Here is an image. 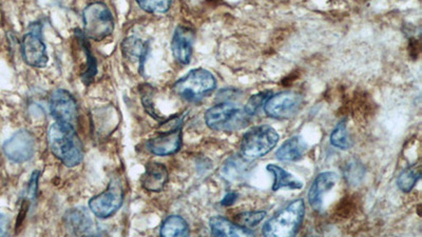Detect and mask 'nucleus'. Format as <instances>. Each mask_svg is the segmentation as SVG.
Listing matches in <instances>:
<instances>
[{
  "instance_id": "0eeeda50",
  "label": "nucleus",
  "mask_w": 422,
  "mask_h": 237,
  "mask_svg": "<svg viewBox=\"0 0 422 237\" xmlns=\"http://www.w3.org/2000/svg\"><path fill=\"white\" fill-rule=\"evenodd\" d=\"M184 115L175 116L165 120L166 130L147 143V148L151 153L157 156H168L177 153L182 147V124Z\"/></svg>"
},
{
  "instance_id": "a878e982",
  "label": "nucleus",
  "mask_w": 422,
  "mask_h": 237,
  "mask_svg": "<svg viewBox=\"0 0 422 237\" xmlns=\"http://www.w3.org/2000/svg\"><path fill=\"white\" fill-rule=\"evenodd\" d=\"M138 7L147 13L164 14L169 11L173 0H136Z\"/></svg>"
},
{
  "instance_id": "412c9836",
  "label": "nucleus",
  "mask_w": 422,
  "mask_h": 237,
  "mask_svg": "<svg viewBox=\"0 0 422 237\" xmlns=\"http://www.w3.org/2000/svg\"><path fill=\"white\" fill-rule=\"evenodd\" d=\"M68 228L76 235L87 234L90 232L92 220L84 209L70 210L65 216Z\"/></svg>"
},
{
  "instance_id": "20e7f679",
  "label": "nucleus",
  "mask_w": 422,
  "mask_h": 237,
  "mask_svg": "<svg viewBox=\"0 0 422 237\" xmlns=\"http://www.w3.org/2000/svg\"><path fill=\"white\" fill-rule=\"evenodd\" d=\"M205 122L211 130L235 132L249 124L250 117L244 109L225 101L209 108L205 113Z\"/></svg>"
},
{
  "instance_id": "c756f323",
  "label": "nucleus",
  "mask_w": 422,
  "mask_h": 237,
  "mask_svg": "<svg viewBox=\"0 0 422 237\" xmlns=\"http://www.w3.org/2000/svg\"><path fill=\"white\" fill-rule=\"evenodd\" d=\"M38 171H34L31 175L30 182H29L28 186V196L31 201H34L37 196V192H38V180H39Z\"/></svg>"
},
{
  "instance_id": "dca6fc26",
  "label": "nucleus",
  "mask_w": 422,
  "mask_h": 237,
  "mask_svg": "<svg viewBox=\"0 0 422 237\" xmlns=\"http://www.w3.org/2000/svg\"><path fill=\"white\" fill-rule=\"evenodd\" d=\"M211 234L214 236H252L254 231L244 228L222 216H214L209 220Z\"/></svg>"
},
{
  "instance_id": "f3484780",
  "label": "nucleus",
  "mask_w": 422,
  "mask_h": 237,
  "mask_svg": "<svg viewBox=\"0 0 422 237\" xmlns=\"http://www.w3.org/2000/svg\"><path fill=\"white\" fill-rule=\"evenodd\" d=\"M122 51L127 59L138 62L140 72L148 56L149 43L138 37H128L122 43Z\"/></svg>"
},
{
  "instance_id": "a211bd4d",
  "label": "nucleus",
  "mask_w": 422,
  "mask_h": 237,
  "mask_svg": "<svg viewBox=\"0 0 422 237\" xmlns=\"http://www.w3.org/2000/svg\"><path fill=\"white\" fill-rule=\"evenodd\" d=\"M307 151V145L301 136H293L284 141L276 156L282 161H298Z\"/></svg>"
},
{
  "instance_id": "393cba45",
  "label": "nucleus",
  "mask_w": 422,
  "mask_h": 237,
  "mask_svg": "<svg viewBox=\"0 0 422 237\" xmlns=\"http://www.w3.org/2000/svg\"><path fill=\"white\" fill-rule=\"evenodd\" d=\"M330 143L341 150L349 149L353 145L345 120L339 122L335 130L333 131L332 135H330Z\"/></svg>"
},
{
  "instance_id": "cd10ccee",
  "label": "nucleus",
  "mask_w": 422,
  "mask_h": 237,
  "mask_svg": "<svg viewBox=\"0 0 422 237\" xmlns=\"http://www.w3.org/2000/svg\"><path fill=\"white\" fill-rule=\"evenodd\" d=\"M364 175H365V169L360 161H349L345 167V180L351 186H357L358 184H360L363 180Z\"/></svg>"
},
{
  "instance_id": "c85d7f7f",
  "label": "nucleus",
  "mask_w": 422,
  "mask_h": 237,
  "mask_svg": "<svg viewBox=\"0 0 422 237\" xmlns=\"http://www.w3.org/2000/svg\"><path fill=\"white\" fill-rule=\"evenodd\" d=\"M265 211L243 212V213L235 216V222L239 226L250 229L260 224L265 218Z\"/></svg>"
},
{
  "instance_id": "9b49d317",
  "label": "nucleus",
  "mask_w": 422,
  "mask_h": 237,
  "mask_svg": "<svg viewBox=\"0 0 422 237\" xmlns=\"http://www.w3.org/2000/svg\"><path fill=\"white\" fill-rule=\"evenodd\" d=\"M36 149V141L32 133L20 130L14 133L3 145V153L10 161L16 164L30 161Z\"/></svg>"
},
{
  "instance_id": "2eb2a0df",
  "label": "nucleus",
  "mask_w": 422,
  "mask_h": 237,
  "mask_svg": "<svg viewBox=\"0 0 422 237\" xmlns=\"http://www.w3.org/2000/svg\"><path fill=\"white\" fill-rule=\"evenodd\" d=\"M168 182V171L160 163H150L146 166L145 173L140 178L143 188L148 192H161Z\"/></svg>"
},
{
  "instance_id": "4468645a",
  "label": "nucleus",
  "mask_w": 422,
  "mask_h": 237,
  "mask_svg": "<svg viewBox=\"0 0 422 237\" xmlns=\"http://www.w3.org/2000/svg\"><path fill=\"white\" fill-rule=\"evenodd\" d=\"M338 180L335 172H323L316 176L308 191V203L316 211H320L323 203V197L328 191L332 190Z\"/></svg>"
},
{
  "instance_id": "7c9ffc66",
  "label": "nucleus",
  "mask_w": 422,
  "mask_h": 237,
  "mask_svg": "<svg viewBox=\"0 0 422 237\" xmlns=\"http://www.w3.org/2000/svg\"><path fill=\"white\" fill-rule=\"evenodd\" d=\"M10 222L7 216L0 213V236H6L9 233Z\"/></svg>"
},
{
  "instance_id": "f8f14e48",
  "label": "nucleus",
  "mask_w": 422,
  "mask_h": 237,
  "mask_svg": "<svg viewBox=\"0 0 422 237\" xmlns=\"http://www.w3.org/2000/svg\"><path fill=\"white\" fill-rule=\"evenodd\" d=\"M50 112L57 122L74 124L78 117V107L74 97L68 91L59 89L50 99Z\"/></svg>"
},
{
  "instance_id": "b1692460",
  "label": "nucleus",
  "mask_w": 422,
  "mask_h": 237,
  "mask_svg": "<svg viewBox=\"0 0 422 237\" xmlns=\"http://www.w3.org/2000/svg\"><path fill=\"white\" fill-rule=\"evenodd\" d=\"M78 41H80L82 45V50L86 53L87 57V68L86 71L82 73V80L86 86H89L91 82H93L95 75H96V60L93 57L92 53L90 51V47H89L88 41H87L86 37L84 34H78Z\"/></svg>"
},
{
  "instance_id": "6ab92c4d",
  "label": "nucleus",
  "mask_w": 422,
  "mask_h": 237,
  "mask_svg": "<svg viewBox=\"0 0 422 237\" xmlns=\"http://www.w3.org/2000/svg\"><path fill=\"white\" fill-rule=\"evenodd\" d=\"M266 169L274 176V185H272L274 191L281 190V189L299 190L303 187V182L301 180H298L293 174L279 166L272 164V165H268Z\"/></svg>"
},
{
  "instance_id": "7ed1b4c3",
  "label": "nucleus",
  "mask_w": 422,
  "mask_h": 237,
  "mask_svg": "<svg viewBox=\"0 0 422 237\" xmlns=\"http://www.w3.org/2000/svg\"><path fill=\"white\" fill-rule=\"evenodd\" d=\"M305 203L303 199H296L284 209L275 214L263 227L264 236H293L303 224Z\"/></svg>"
},
{
  "instance_id": "6e6552de",
  "label": "nucleus",
  "mask_w": 422,
  "mask_h": 237,
  "mask_svg": "<svg viewBox=\"0 0 422 237\" xmlns=\"http://www.w3.org/2000/svg\"><path fill=\"white\" fill-rule=\"evenodd\" d=\"M123 201L122 182L119 178H113L109 182L108 188L89 201V208L96 217L108 218L121 209Z\"/></svg>"
},
{
  "instance_id": "39448f33",
  "label": "nucleus",
  "mask_w": 422,
  "mask_h": 237,
  "mask_svg": "<svg viewBox=\"0 0 422 237\" xmlns=\"http://www.w3.org/2000/svg\"><path fill=\"white\" fill-rule=\"evenodd\" d=\"M82 22L85 37L91 41H103L115 31V17L108 6L101 1H95L85 8Z\"/></svg>"
},
{
  "instance_id": "bb28decb",
  "label": "nucleus",
  "mask_w": 422,
  "mask_h": 237,
  "mask_svg": "<svg viewBox=\"0 0 422 237\" xmlns=\"http://www.w3.org/2000/svg\"><path fill=\"white\" fill-rule=\"evenodd\" d=\"M272 91H265V92L256 93V94L252 95L249 99H248L247 103L244 107V111L249 116H254L264 109L268 99L272 96Z\"/></svg>"
},
{
  "instance_id": "f03ea898",
  "label": "nucleus",
  "mask_w": 422,
  "mask_h": 237,
  "mask_svg": "<svg viewBox=\"0 0 422 237\" xmlns=\"http://www.w3.org/2000/svg\"><path fill=\"white\" fill-rule=\"evenodd\" d=\"M216 88L217 80L214 74L203 68L189 71L173 85L175 94L189 103L203 101L214 92Z\"/></svg>"
},
{
  "instance_id": "9d476101",
  "label": "nucleus",
  "mask_w": 422,
  "mask_h": 237,
  "mask_svg": "<svg viewBox=\"0 0 422 237\" xmlns=\"http://www.w3.org/2000/svg\"><path fill=\"white\" fill-rule=\"evenodd\" d=\"M303 103V96L299 93L280 92L268 99L264 111L275 120H291L299 113Z\"/></svg>"
},
{
  "instance_id": "1a4fd4ad",
  "label": "nucleus",
  "mask_w": 422,
  "mask_h": 237,
  "mask_svg": "<svg viewBox=\"0 0 422 237\" xmlns=\"http://www.w3.org/2000/svg\"><path fill=\"white\" fill-rule=\"evenodd\" d=\"M22 55L27 64L33 68H45L49 62L47 47L41 35V24H30L29 31L22 38Z\"/></svg>"
},
{
  "instance_id": "f257e3e1",
  "label": "nucleus",
  "mask_w": 422,
  "mask_h": 237,
  "mask_svg": "<svg viewBox=\"0 0 422 237\" xmlns=\"http://www.w3.org/2000/svg\"><path fill=\"white\" fill-rule=\"evenodd\" d=\"M48 141L52 154L69 168L80 165L84 158L82 141L73 124L57 122L48 131Z\"/></svg>"
},
{
  "instance_id": "4be33fe9",
  "label": "nucleus",
  "mask_w": 422,
  "mask_h": 237,
  "mask_svg": "<svg viewBox=\"0 0 422 237\" xmlns=\"http://www.w3.org/2000/svg\"><path fill=\"white\" fill-rule=\"evenodd\" d=\"M161 236H188L189 227L181 216L171 215L167 217L161 227Z\"/></svg>"
},
{
  "instance_id": "2f4dec72",
  "label": "nucleus",
  "mask_w": 422,
  "mask_h": 237,
  "mask_svg": "<svg viewBox=\"0 0 422 237\" xmlns=\"http://www.w3.org/2000/svg\"><path fill=\"white\" fill-rule=\"evenodd\" d=\"M238 199V194L235 192H229L225 195L224 199L221 201V205L225 206V207H228V206L233 205L235 203V201Z\"/></svg>"
},
{
  "instance_id": "5701e85b",
  "label": "nucleus",
  "mask_w": 422,
  "mask_h": 237,
  "mask_svg": "<svg viewBox=\"0 0 422 237\" xmlns=\"http://www.w3.org/2000/svg\"><path fill=\"white\" fill-rule=\"evenodd\" d=\"M420 176H421V167L419 164H416L399 174L397 186L403 193H409L415 188Z\"/></svg>"
},
{
  "instance_id": "aec40b11",
  "label": "nucleus",
  "mask_w": 422,
  "mask_h": 237,
  "mask_svg": "<svg viewBox=\"0 0 422 237\" xmlns=\"http://www.w3.org/2000/svg\"><path fill=\"white\" fill-rule=\"evenodd\" d=\"M247 169L248 161L241 155H233L226 159L221 169V174L228 182H238L244 178Z\"/></svg>"
},
{
  "instance_id": "423d86ee",
  "label": "nucleus",
  "mask_w": 422,
  "mask_h": 237,
  "mask_svg": "<svg viewBox=\"0 0 422 237\" xmlns=\"http://www.w3.org/2000/svg\"><path fill=\"white\" fill-rule=\"evenodd\" d=\"M279 141V134L268 124L252 127L244 134L241 141V156L246 161L268 155Z\"/></svg>"
},
{
  "instance_id": "ddd939ff",
  "label": "nucleus",
  "mask_w": 422,
  "mask_h": 237,
  "mask_svg": "<svg viewBox=\"0 0 422 237\" xmlns=\"http://www.w3.org/2000/svg\"><path fill=\"white\" fill-rule=\"evenodd\" d=\"M194 43V30L187 26H177L171 41V51L177 62L188 64L191 62Z\"/></svg>"
}]
</instances>
